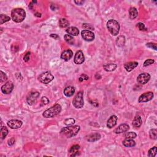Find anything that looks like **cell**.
Returning a JSON list of instances; mask_svg holds the SVG:
<instances>
[{"label":"cell","mask_w":157,"mask_h":157,"mask_svg":"<svg viewBox=\"0 0 157 157\" xmlns=\"http://www.w3.org/2000/svg\"><path fill=\"white\" fill-rule=\"evenodd\" d=\"M154 93L149 92L143 93L142 95L139 96V102H146L148 101H150L154 98Z\"/></svg>","instance_id":"obj_11"},{"label":"cell","mask_w":157,"mask_h":157,"mask_svg":"<svg viewBox=\"0 0 157 157\" xmlns=\"http://www.w3.org/2000/svg\"><path fill=\"white\" fill-rule=\"evenodd\" d=\"M156 155V147H154L149 150L148 156L149 157H154Z\"/></svg>","instance_id":"obj_33"},{"label":"cell","mask_w":157,"mask_h":157,"mask_svg":"<svg viewBox=\"0 0 157 157\" xmlns=\"http://www.w3.org/2000/svg\"><path fill=\"white\" fill-rule=\"evenodd\" d=\"M39 95L40 94L38 92H30L26 97V101L28 105L30 106L33 105V104L36 102L37 100H38V98H39Z\"/></svg>","instance_id":"obj_7"},{"label":"cell","mask_w":157,"mask_h":157,"mask_svg":"<svg viewBox=\"0 0 157 157\" xmlns=\"http://www.w3.org/2000/svg\"><path fill=\"white\" fill-rule=\"evenodd\" d=\"M65 124L67 126H71L73 125L75 123V120L74 119H72V118H70V119H68L66 120H65Z\"/></svg>","instance_id":"obj_35"},{"label":"cell","mask_w":157,"mask_h":157,"mask_svg":"<svg viewBox=\"0 0 157 157\" xmlns=\"http://www.w3.org/2000/svg\"><path fill=\"white\" fill-rule=\"evenodd\" d=\"M85 61V57L82 51L79 50L75 54L74 59V62L76 65H81L84 63Z\"/></svg>","instance_id":"obj_12"},{"label":"cell","mask_w":157,"mask_h":157,"mask_svg":"<svg viewBox=\"0 0 157 157\" xmlns=\"http://www.w3.org/2000/svg\"><path fill=\"white\" fill-rule=\"evenodd\" d=\"M154 62H155V61L154 60L148 59V60H145L144 61V65H144V67H146V66H148L151 65L153 63H154Z\"/></svg>","instance_id":"obj_37"},{"label":"cell","mask_w":157,"mask_h":157,"mask_svg":"<svg viewBox=\"0 0 157 157\" xmlns=\"http://www.w3.org/2000/svg\"><path fill=\"white\" fill-rule=\"evenodd\" d=\"M61 111V106L59 104H55L52 106L49 109L46 110L42 114V116L46 119H49L55 117L58 114H59Z\"/></svg>","instance_id":"obj_3"},{"label":"cell","mask_w":157,"mask_h":157,"mask_svg":"<svg viewBox=\"0 0 157 157\" xmlns=\"http://www.w3.org/2000/svg\"><path fill=\"white\" fill-rule=\"evenodd\" d=\"M122 144L126 147H133L136 145L135 141L132 139H126L123 141Z\"/></svg>","instance_id":"obj_23"},{"label":"cell","mask_w":157,"mask_h":157,"mask_svg":"<svg viewBox=\"0 0 157 157\" xmlns=\"http://www.w3.org/2000/svg\"><path fill=\"white\" fill-rule=\"evenodd\" d=\"M147 47L149 48H152V49H154L155 50H157V47H156V43H152V42H149V43H147L146 44Z\"/></svg>","instance_id":"obj_39"},{"label":"cell","mask_w":157,"mask_h":157,"mask_svg":"<svg viewBox=\"0 0 157 157\" xmlns=\"http://www.w3.org/2000/svg\"><path fill=\"white\" fill-rule=\"evenodd\" d=\"M11 20V17H9L8 15L5 14L0 15V24L2 25L5 24L6 22H9Z\"/></svg>","instance_id":"obj_28"},{"label":"cell","mask_w":157,"mask_h":157,"mask_svg":"<svg viewBox=\"0 0 157 157\" xmlns=\"http://www.w3.org/2000/svg\"><path fill=\"white\" fill-rule=\"evenodd\" d=\"M80 77H82V78L84 79V80H88V79H89V77H88V75H85V74H82L81 75V76H80Z\"/></svg>","instance_id":"obj_45"},{"label":"cell","mask_w":157,"mask_h":157,"mask_svg":"<svg viewBox=\"0 0 157 157\" xmlns=\"http://www.w3.org/2000/svg\"><path fill=\"white\" fill-rule=\"evenodd\" d=\"M50 36L51 37V38H53L54 39H56V40L59 39L60 38L59 36L58 35V34H50Z\"/></svg>","instance_id":"obj_43"},{"label":"cell","mask_w":157,"mask_h":157,"mask_svg":"<svg viewBox=\"0 0 157 157\" xmlns=\"http://www.w3.org/2000/svg\"><path fill=\"white\" fill-rule=\"evenodd\" d=\"M83 80H84V79H83L82 77H80V78H79V81H80V82H82Z\"/></svg>","instance_id":"obj_48"},{"label":"cell","mask_w":157,"mask_h":157,"mask_svg":"<svg viewBox=\"0 0 157 157\" xmlns=\"http://www.w3.org/2000/svg\"><path fill=\"white\" fill-rule=\"evenodd\" d=\"M69 22L68 20H67L66 19H60L59 20V26L62 28H67V27L69 26Z\"/></svg>","instance_id":"obj_26"},{"label":"cell","mask_w":157,"mask_h":157,"mask_svg":"<svg viewBox=\"0 0 157 157\" xmlns=\"http://www.w3.org/2000/svg\"><path fill=\"white\" fill-rule=\"evenodd\" d=\"M81 36H82V38L85 41L88 42L93 41L95 39V34L91 32V31L86 30L82 31V32H81Z\"/></svg>","instance_id":"obj_8"},{"label":"cell","mask_w":157,"mask_h":157,"mask_svg":"<svg viewBox=\"0 0 157 157\" xmlns=\"http://www.w3.org/2000/svg\"><path fill=\"white\" fill-rule=\"evenodd\" d=\"M64 39H65V41L70 45H73L74 44V39L72 36L69 35V34H65L64 36Z\"/></svg>","instance_id":"obj_27"},{"label":"cell","mask_w":157,"mask_h":157,"mask_svg":"<svg viewBox=\"0 0 157 157\" xmlns=\"http://www.w3.org/2000/svg\"><path fill=\"white\" fill-rule=\"evenodd\" d=\"M107 28L112 35L117 36L119 33L120 27L117 21L114 19H110L107 22Z\"/></svg>","instance_id":"obj_4"},{"label":"cell","mask_w":157,"mask_h":157,"mask_svg":"<svg viewBox=\"0 0 157 157\" xmlns=\"http://www.w3.org/2000/svg\"><path fill=\"white\" fill-rule=\"evenodd\" d=\"M80 149V146L79 145H74L69 149V152L70 153L71 155H73L75 153L79 152V150Z\"/></svg>","instance_id":"obj_30"},{"label":"cell","mask_w":157,"mask_h":157,"mask_svg":"<svg viewBox=\"0 0 157 157\" xmlns=\"http://www.w3.org/2000/svg\"><path fill=\"white\" fill-rule=\"evenodd\" d=\"M26 12L22 8H15L12 10L11 18L15 23H21L25 20Z\"/></svg>","instance_id":"obj_2"},{"label":"cell","mask_w":157,"mask_h":157,"mask_svg":"<svg viewBox=\"0 0 157 157\" xmlns=\"http://www.w3.org/2000/svg\"><path fill=\"white\" fill-rule=\"evenodd\" d=\"M142 120L140 115H137L134 118V120L133 121V125L134 127L136 128H139L141 125H142Z\"/></svg>","instance_id":"obj_21"},{"label":"cell","mask_w":157,"mask_h":157,"mask_svg":"<svg viewBox=\"0 0 157 157\" xmlns=\"http://www.w3.org/2000/svg\"><path fill=\"white\" fill-rule=\"evenodd\" d=\"M41 102L42 104H44V105H47L48 103H49V100H48V98H47L46 96H43L42 98H41Z\"/></svg>","instance_id":"obj_40"},{"label":"cell","mask_w":157,"mask_h":157,"mask_svg":"<svg viewBox=\"0 0 157 157\" xmlns=\"http://www.w3.org/2000/svg\"><path fill=\"white\" fill-rule=\"evenodd\" d=\"M7 76L6 74L3 72V71H0V82L1 83H3L5 81H6L7 80Z\"/></svg>","instance_id":"obj_34"},{"label":"cell","mask_w":157,"mask_h":157,"mask_svg":"<svg viewBox=\"0 0 157 157\" xmlns=\"http://www.w3.org/2000/svg\"><path fill=\"white\" fill-rule=\"evenodd\" d=\"M137 27L138 28L139 30L141 31H147V29L145 28V25L144 24H142V23H138V24H137Z\"/></svg>","instance_id":"obj_38"},{"label":"cell","mask_w":157,"mask_h":157,"mask_svg":"<svg viewBox=\"0 0 157 157\" xmlns=\"http://www.w3.org/2000/svg\"><path fill=\"white\" fill-rule=\"evenodd\" d=\"M138 66V63L136 61H130L128 63H125L124 65V68L126 69V71L128 72H131L134 69L136 68Z\"/></svg>","instance_id":"obj_18"},{"label":"cell","mask_w":157,"mask_h":157,"mask_svg":"<svg viewBox=\"0 0 157 157\" xmlns=\"http://www.w3.org/2000/svg\"><path fill=\"white\" fill-rule=\"evenodd\" d=\"M117 66L116 64L114 63H109L106 64V65H103V68L107 72H112L115 70V69L117 68Z\"/></svg>","instance_id":"obj_22"},{"label":"cell","mask_w":157,"mask_h":157,"mask_svg":"<svg viewBox=\"0 0 157 157\" xmlns=\"http://www.w3.org/2000/svg\"><path fill=\"white\" fill-rule=\"evenodd\" d=\"M73 104L77 109H81L84 104V93L82 92H79L75 96L73 101Z\"/></svg>","instance_id":"obj_5"},{"label":"cell","mask_w":157,"mask_h":157,"mask_svg":"<svg viewBox=\"0 0 157 157\" xmlns=\"http://www.w3.org/2000/svg\"><path fill=\"white\" fill-rule=\"evenodd\" d=\"M117 119H118L117 117L115 115L110 116L107 122V127L108 128L110 129L115 127V126L117 125Z\"/></svg>","instance_id":"obj_16"},{"label":"cell","mask_w":157,"mask_h":157,"mask_svg":"<svg viewBox=\"0 0 157 157\" xmlns=\"http://www.w3.org/2000/svg\"><path fill=\"white\" fill-rule=\"evenodd\" d=\"M75 93L74 87L69 86L66 87L64 90V95L67 97H71L74 95Z\"/></svg>","instance_id":"obj_20"},{"label":"cell","mask_w":157,"mask_h":157,"mask_svg":"<svg viewBox=\"0 0 157 157\" xmlns=\"http://www.w3.org/2000/svg\"><path fill=\"white\" fill-rule=\"evenodd\" d=\"M30 55H31V53L30 52H27V53L25 54V55L24 56V60L25 62H28L29 60H30Z\"/></svg>","instance_id":"obj_42"},{"label":"cell","mask_w":157,"mask_h":157,"mask_svg":"<svg viewBox=\"0 0 157 157\" xmlns=\"http://www.w3.org/2000/svg\"><path fill=\"white\" fill-rule=\"evenodd\" d=\"M73 56V52L70 49L64 50L61 55V59L66 61H69Z\"/></svg>","instance_id":"obj_14"},{"label":"cell","mask_w":157,"mask_h":157,"mask_svg":"<svg viewBox=\"0 0 157 157\" xmlns=\"http://www.w3.org/2000/svg\"><path fill=\"white\" fill-rule=\"evenodd\" d=\"M7 125L9 128H11V129H16L22 127L23 125V122L20 120L17 119H13L10 120L7 122Z\"/></svg>","instance_id":"obj_10"},{"label":"cell","mask_w":157,"mask_h":157,"mask_svg":"<svg viewBox=\"0 0 157 157\" xmlns=\"http://www.w3.org/2000/svg\"><path fill=\"white\" fill-rule=\"evenodd\" d=\"M66 32L68 33L69 35L73 36H77L79 34V30H78V28L74 26H71L67 28L66 30Z\"/></svg>","instance_id":"obj_19"},{"label":"cell","mask_w":157,"mask_h":157,"mask_svg":"<svg viewBox=\"0 0 157 157\" xmlns=\"http://www.w3.org/2000/svg\"><path fill=\"white\" fill-rule=\"evenodd\" d=\"M149 137L150 139L156 140L157 139V130L156 129H152L149 131Z\"/></svg>","instance_id":"obj_29"},{"label":"cell","mask_w":157,"mask_h":157,"mask_svg":"<svg viewBox=\"0 0 157 157\" xmlns=\"http://www.w3.org/2000/svg\"><path fill=\"white\" fill-rule=\"evenodd\" d=\"M33 4H32V3H31L30 4V5H29V8H30V9H32V7H33Z\"/></svg>","instance_id":"obj_47"},{"label":"cell","mask_w":157,"mask_h":157,"mask_svg":"<svg viewBox=\"0 0 157 157\" xmlns=\"http://www.w3.org/2000/svg\"><path fill=\"white\" fill-rule=\"evenodd\" d=\"M124 136L126 139H134L136 137L137 134L136 133L134 132H128L126 133L125 134H124Z\"/></svg>","instance_id":"obj_32"},{"label":"cell","mask_w":157,"mask_h":157,"mask_svg":"<svg viewBox=\"0 0 157 157\" xmlns=\"http://www.w3.org/2000/svg\"><path fill=\"white\" fill-rule=\"evenodd\" d=\"M116 44L119 47H123L125 44V38L123 36H120L116 40Z\"/></svg>","instance_id":"obj_25"},{"label":"cell","mask_w":157,"mask_h":157,"mask_svg":"<svg viewBox=\"0 0 157 157\" xmlns=\"http://www.w3.org/2000/svg\"><path fill=\"white\" fill-rule=\"evenodd\" d=\"M34 16H36L37 17H41V14L39 13V12H36L34 14Z\"/></svg>","instance_id":"obj_46"},{"label":"cell","mask_w":157,"mask_h":157,"mask_svg":"<svg viewBox=\"0 0 157 157\" xmlns=\"http://www.w3.org/2000/svg\"><path fill=\"white\" fill-rule=\"evenodd\" d=\"M84 1H82V0H79V1H76V0H75V1H74V3L76 4L77 5H79V6H81V5H82L84 3Z\"/></svg>","instance_id":"obj_44"},{"label":"cell","mask_w":157,"mask_h":157,"mask_svg":"<svg viewBox=\"0 0 157 157\" xmlns=\"http://www.w3.org/2000/svg\"><path fill=\"white\" fill-rule=\"evenodd\" d=\"M80 129V127L78 125H71L62 128L60 133L61 134L65 136L68 138H71V137L76 136Z\"/></svg>","instance_id":"obj_1"},{"label":"cell","mask_w":157,"mask_h":157,"mask_svg":"<svg viewBox=\"0 0 157 157\" xmlns=\"http://www.w3.org/2000/svg\"><path fill=\"white\" fill-rule=\"evenodd\" d=\"M129 129V127L127 124L123 123L122 125H119L115 130H114V133L116 134H120L123 133H125L128 131V130Z\"/></svg>","instance_id":"obj_17"},{"label":"cell","mask_w":157,"mask_h":157,"mask_svg":"<svg viewBox=\"0 0 157 157\" xmlns=\"http://www.w3.org/2000/svg\"><path fill=\"white\" fill-rule=\"evenodd\" d=\"M150 75L149 73H141L137 77V82L140 84L145 85L150 80Z\"/></svg>","instance_id":"obj_9"},{"label":"cell","mask_w":157,"mask_h":157,"mask_svg":"<svg viewBox=\"0 0 157 157\" xmlns=\"http://www.w3.org/2000/svg\"><path fill=\"white\" fill-rule=\"evenodd\" d=\"M54 79L53 75L48 71L42 73L38 77V80L41 83L44 84H48Z\"/></svg>","instance_id":"obj_6"},{"label":"cell","mask_w":157,"mask_h":157,"mask_svg":"<svg viewBox=\"0 0 157 157\" xmlns=\"http://www.w3.org/2000/svg\"><path fill=\"white\" fill-rule=\"evenodd\" d=\"M138 15V12H137V10L136 8L134 7H130V9H129V18L131 19H136Z\"/></svg>","instance_id":"obj_24"},{"label":"cell","mask_w":157,"mask_h":157,"mask_svg":"<svg viewBox=\"0 0 157 157\" xmlns=\"http://www.w3.org/2000/svg\"><path fill=\"white\" fill-rule=\"evenodd\" d=\"M101 138V134L98 133H92L90 134H88L85 136V139H87V141L90 142H95V141H98Z\"/></svg>","instance_id":"obj_15"},{"label":"cell","mask_w":157,"mask_h":157,"mask_svg":"<svg viewBox=\"0 0 157 157\" xmlns=\"http://www.w3.org/2000/svg\"><path fill=\"white\" fill-rule=\"evenodd\" d=\"M82 28L85 29L86 30H94V27L92 25L88 24H84L82 25Z\"/></svg>","instance_id":"obj_36"},{"label":"cell","mask_w":157,"mask_h":157,"mask_svg":"<svg viewBox=\"0 0 157 157\" xmlns=\"http://www.w3.org/2000/svg\"><path fill=\"white\" fill-rule=\"evenodd\" d=\"M14 84L11 81H9L1 87V91L4 94H10L14 89Z\"/></svg>","instance_id":"obj_13"},{"label":"cell","mask_w":157,"mask_h":157,"mask_svg":"<svg viewBox=\"0 0 157 157\" xmlns=\"http://www.w3.org/2000/svg\"><path fill=\"white\" fill-rule=\"evenodd\" d=\"M1 139H4L7 135L8 134V129L6 127H1Z\"/></svg>","instance_id":"obj_31"},{"label":"cell","mask_w":157,"mask_h":157,"mask_svg":"<svg viewBox=\"0 0 157 157\" xmlns=\"http://www.w3.org/2000/svg\"><path fill=\"white\" fill-rule=\"evenodd\" d=\"M15 140L14 137H11V138L9 139L8 141H7V144H8L9 146H12V145L15 144Z\"/></svg>","instance_id":"obj_41"}]
</instances>
